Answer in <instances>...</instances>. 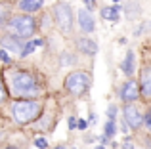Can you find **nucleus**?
<instances>
[{
  "label": "nucleus",
  "instance_id": "obj_8",
  "mask_svg": "<svg viewBox=\"0 0 151 149\" xmlns=\"http://www.w3.org/2000/svg\"><path fill=\"white\" fill-rule=\"evenodd\" d=\"M121 96H122L124 101H136L138 96H140V88H138V84L134 80H130V82H126V84L122 86Z\"/></svg>",
  "mask_w": 151,
  "mask_h": 149
},
{
  "label": "nucleus",
  "instance_id": "obj_27",
  "mask_svg": "<svg viewBox=\"0 0 151 149\" xmlns=\"http://www.w3.org/2000/svg\"><path fill=\"white\" fill-rule=\"evenodd\" d=\"M145 122H147V126L151 128V113H149V115H145Z\"/></svg>",
  "mask_w": 151,
  "mask_h": 149
},
{
  "label": "nucleus",
  "instance_id": "obj_14",
  "mask_svg": "<svg viewBox=\"0 0 151 149\" xmlns=\"http://www.w3.org/2000/svg\"><path fill=\"white\" fill-rule=\"evenodd\" d=\"M119 10H121L119 6L103 8V10H101V15H103L105 19H111V21H117V19H119Z\"/></svg>",
  "mask_w": 151,
  "mask_h": 149
},
{
  "label": "nucleus",
  "instance_id": "obj_19",
  "mask_svg": "<svg viewBox=\"0 0 151 149\" xmlns=\"http://www.w3.org/2000/svg\"><path fill=\"white\" fill-rule=\"evenodd\" d=\"M8 17V8L6 6H0V25L4 23V19Z\"/></svg>",
  "mask_w": 151,
  "mask_h": 149
},
{
  "label": "nucleus",
  "instance_id": "obj_10",
  "mask_svg": "<svg viewBox=\"0 0 151 149\" xmlns=\"http://www.w3.org/2000/svg\"><path fill=\"white\" fill-rule=\"evenodd\" d=\"M77 46L81 52L88 54V56H94V54L98 52V44L94 40H90V38H78L77 40Z\"/></svg>",
  "mask_w": 151,
  "mask_h": 149
},
{
  "label": "nucleus",
  "instance_id": "obj_11",
  "mask_svg": "<svg viewBox=\"0 0 151 149\" xmlns=\"http://www.w3.org/2000/svg\"><path fill=\"white\" fill-rule=\"evenodd\" d=\"M44 4V0H21L19 2V8H21L23 11H37V10H40V6Z\"/></svg>",
  "mask_w": 151,
  "mask_h": 149
},
{
  "label": "nucleus",
  "instance_id": "obj_15",
  "mask_svg": "<svg viewBox=\"0 0 151 149\" xmlns=\"http://www.w3.org/2000/svg\"><path fill=\"white\" fill-rule=\"evenodd\" d=\"M115 132H117L115 120H113V119H109V120H107V124H105V138H113Z\"/></svg>",
  "mask_w": 151,
  "mask_h": 149
},
{
  "label": "nucleus",
  "instance_id": "obj_2",
  "mask_svg": "<svg viewBox=\"0 0 151 149\" xmlns=\"http://www.w3.org/2000/svg\"><path fill=\"white\" fill-rule=\"evenodd\" d=\"M12 88L17 96H37L38 94L35 78L27 73H12Z\"/></svg>",
  "mask_w": 151,
  "mask_h": 149
},
{
  "label": "nucleus",
  "instance_id": "obj_9",
  "mask_svg": "<svg viewBox=\"0 0 151 149\" xmlns=\"http://www.w3.org/2000/svg\"><path fill=\"white\" fill-rule=\"evenodd\" d=\"M0 44H2V48L12 50V52H15V54L23 52V40H17V37H4L2 40H0Z\"/></svg>",
  "mask_w": 151,
  "mask_h": 149
},
{
  "label": "nucleus",
  "instance_id": "obj_20",
  "mask_svg": "<svg viewBox=\"0 0 151 149\" xmlns=\"http://www.w3.org/2000/svg\"><path fill=\"white\" fill-rule=\"evenodd\" d=\"M0 61H4V63H10V56L6 54V50H0Z\"/></svg>",
  "mask_w": 151,
  "mask_h": 149
},
{
  "label": "nucleus",
  "instance_id": "obj_21",
  "mask_svg": "<svg viewBox=\"0 0 151 149\" xmlns=\"http://www.w3.org/2000/svg\"><path fill=\"white\" fill-rule=\"evenodd\" d=\"M107 115H109V119H113V120H115V115H117V107H115V105H111V107L107 109Z\"/></svg>",
  "mask_w": 151,
  "mask_h": 149
},
{
  "label": "nucleus",
  "instance_id": "obj_26",
  "mask_svg": "<svg viewBox=\"0 0 151 149\" xmlns=\"http://www.w3.org/2000/svg\"><path fill=\"white\" fill-rule=\"evenodd\" d=\"M124 149H134V143L132 142H126L124 143Z\"/></svg>",
  "mask_w": 151,
  "mask_h": 149
},
{
  "label": "nucleus",
  "instance_id": "obj_28",
  "mask_svg": "<svg viewBox=\"0 0 151 149\" xmlns=\"http://www.w3.org/2000/svg\"><path fill=\"white\" fill-rule=\"evenodd\" d=\"M96 149H105V147H103V145H100V147H96Z\"/></svg>",
  "mask_w": 151,
  "mask_h": 149
},
{
  "label": "nucleus",
  "instance_id": "obj_3",
  "mask_svg": "<svg viewBox=\"0 0 151 149\" xmlns=\"http://www.w3.org/2000/svg\"><path fill=\"white\" fill-rule=\"evenodd\" d=\"M8 31H10L12 37L27 38V37H31L33 31H35V19L29 17V15H17V17H14L10 21Z\"/></svg>",
  "mask_w": 151,
  "mask_h": 149
},
{
  "label": "nucleus",
  "instance_id": "obj_22",
  "mask_svg": "<svg viewBox=\"0 0 151 149\" xmlns=\"http://www.w3.org/2000/svg\"><path fill=\"white\" fill-rule=\"evenodd\" d=\"M61 63H63V65H69V63H73V57H69V54H63V57H61Z\"/></svg>",
  "mask_w": 151,
  "mask_h": 149
},
{
  "label": "nucleus",
  "instance_id": "obj_4",
  "mask_svg": "<svg viewBox=\"0 0 151 149\" xmlns=\"http://www.w3.org/2000/svg\"><path fill=\"white\" fill-rule=\"evenodd\" d=\"M90 86V78L86 73H71L69 77L65 78V88L69 90L71 94H75V96H81V94H84L86 90H88Z\"/></svg>",
  "mask_w": 151,
  "mask_h": 149
},
{
  "label": "nucleus",
  "instance_id": "obj_12",
  "mask_svg": "<svg viewBox=\"0 0 151 149\" xmlns=\"http://www.w3.org/2000/svg\"><path fill=\"white\" fill-rule=\"evenodd\" d=\"M142 92L144 96H151V67L145 69L142 74Z\"/></svg>",
  "mask_w": 151,
  "mask_h": 149
},
{
  "label": "nucleus",
  "instance_id": "obj_17",
  "mask_svg": "<svg viewBox=\"0 0 151 149\" xmlns=\"http://www.w3.org/2000/svg\"><path fill=\"white\" fill-rule=\"evenodd\" d=\"M35 48H37V44H35V42H29V44H27V46H25V48H23V52H21V56H23V57H25V56H29V54H31V52H33V50H35Z\"/></svg>",
  "mask_w": 151,
  "mask_h": 149
},
{
  "label": "nucleus",
  "instance_id": "obj_24",
  "mask_svg": "<svg viewBox=\"0 0 151 149\" xmlns=\"http://www.w3.org/2000/svg\"><path fill=\"white\" fill-rule=\"evenodd\" d=\"M77 126V120H75V117H71L69 119V128H75Z\"/></svg>",
  "mask_w": 151,
  "mask_h": 149
},
{
  "label": "nucleus",
  "instance_id": "obj_1",
  "mask_svg": "<svg viewBox=\"0 0 151 149\" xmlns=\"http://www.w3.org/2000/svg\"><path fill=\"white\" fill-rule=\"evenodd\" d=\"M12 115L14 120L17 124H27L33 119H37L40 115V103L35 100H27V101H17L12 107Z\"/></svg>",
  "mask_w": 151,
  "mask_h": 149
},
{
  "label": "nucleus",
  "instance_id": "obj_18",
  "mask_svg": "<svg viewBox=\"0 0 151 149\" xmlns=\"http://www.w3.org/2000/svg\"><path fill=\"white\" fill-rule=\"evenodd\" d=\"M35 145H37L38 149H46V147H48V142H46L44 138H37V140H35Z\"/></svg>",
  "mask_w": 151,
  "mask_h": 149
},
{
  "label": "nucleus",
  "instance_id": "obj_7",
  "mask_svg": "<svg viewBox=\"0 0 151 149\" xmlns=\"http://www.w3.org/2000/svg\"><path fill=\"white\" fill-rule=\"evenodd\" d=\"M78 25H81V29L84 31V33H92L94 31L96 23H94V17H92V14H90L88 10L78 11Z\"/></svg>",
  "mask_w": 151,
  "mask_h": 149
},
{
  "label": "nucleus",
  "instance_id": "obj_16",
  "mask_svg": "<svg viewBox=\"0 0 151 149\" xmlns=\"http://www.w3.org/2000/svg\"><path fill=\"white\" fill-rule=\"evenodd\" d=\"M126 14H128V17H134V15H136V11L134 10H138V4L136 2H128V6H126Z\"/></svg>",
  "mask_w": 151,
  "mask_h": 149
},
{
  "label": "nucleus",
  "instance_id": "obj_25",
  "mask_svg": "<svg viewBox=\"0 0 151 149\" xmlns=\"http://www.w3.org/2000/svg\"><path fill=\"white\" fill-rule=\"evenodd\" d=\"M78 128H81V130H84V128H86V120H78Z\"/></svg>",
  "mask_w": 151,
  "mask_h": 149
},
{
  "label": "nucleus",
  "instance_id": "obj_13",
  "mask_svg": "<svg viewBox=\"0 0 151 149\" xmlns=\"http://www.w3.org/2000/svg\"><path fill=\"white\" fill-rule=\"evenodd\" d=\"M134 59H136V57H134V52H128L124 63H122V71H124V74H128V77L134 73Z\"/></svg>",
  "mask_w": 151,
  "mask_h": 149
},
{
  "label": "nucleus",
  "instance_id": "obj_6",
  "mask_svg": "<svg viewBox=\"0 0 151 149\" xmlns=\"http://www.w3.org/2000/svg\"><path fill=\"white\" fill-rule=\"evenodd\" d=\"M124 120L128 122V126L130 128H140V124H142V117H140V113H138V109L134 107V105H126L124 107Z\"/></svg>",
  "mask_w": 151,
  "mask_h": 149
},
{
  "label": "nucleus",
  "instance_id": "obj_5",
  "mask_svg": "<svg viewBox=\"0 0 151 149\" xmlns=\"http://www.w3.org/2000/svg\"><path fill=\"white\" fill-rule=\"evenodd\" d=\"M55 15V25L59 27L61 33H69L71 27H73V14H71V8L67 4H58L54 10Z\"/></svg>",
  "mask_w": 151,
  "mask_h": 149
},
{
  "label": "nucleus",
  "instance_id": "obj_29",
  "mask_svg": "<svg viewBox=\"0 0 151 149\" xmlns=\"http://www.w3.org/2000/svg\"><path fill=\"white\" fill-rule=\"evenodd\" d=\"M115 2H121V0H115Z\"/></svg>",
  "mask_w": 151,
  "mask_h": 149
},
{
  "label": "nucleus",
  "instance_id": "obj_23",
  "mask_svg": "<svg viewBox=\"0 0 151 149\" xmlns=\"http://www.w3.org/2000/svg\"><path fill=\"white\" fill-rule=\"evenodd\" d=\"M6 100V92H4V86H2V80H0V103Z\"/></svg>",
  "mask_w": 151,
  "mask_h": 149
}]
</instances>
